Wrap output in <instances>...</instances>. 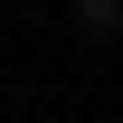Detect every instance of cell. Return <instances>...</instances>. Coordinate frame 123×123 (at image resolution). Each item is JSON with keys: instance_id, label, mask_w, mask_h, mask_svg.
Returning <instances> with one entry per match:
<instances>
[{"instance_id": "obj_1", "label": "cell", "mask_w": 123, "mask_h": 123, "mask_svg": "<svg viewBox=\"0 0 123 123\" xmlns=\"http://www.w3.org/2000/svg\"><path fill=\"white\" fill-rule=\"evenodd\" d=\"M76 19L85 29H123V0H76Z\"/></svg>"}]
</instances>
